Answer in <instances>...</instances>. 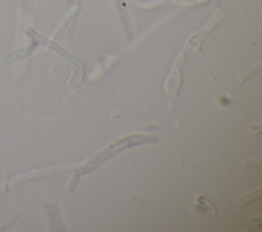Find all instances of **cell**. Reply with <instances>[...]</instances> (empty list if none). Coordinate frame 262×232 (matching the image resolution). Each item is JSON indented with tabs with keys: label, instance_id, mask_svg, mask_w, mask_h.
I'll list each match as a JSON object with an SVG mask.
<instances>
[{
	"label": "cell",
	"instance_id": "obj_1",
	"mask_svg": "<svg viewBox=\"0 0 262 232\" xmlns=\"http://www.w3.org/2000/svg\"><path fill=\"white\" fill-rule=\"evenodd\" d=\"M152 140H155V138H148L145 136H130V137H126L124 139L117 140L115 143L111 144L107 148H105L103 151H101L98 155L94 156L86 165H84L83 168H81V172L86 173V172L91 171L93 168H95L100 163L105 160V158L117 153L121 149H124L128 146H132V145H135L138 143H143V142L152 141Z\"/></svg>",
	"mask_w": 262,
	"mask_h": 232
},
{
	"label": "cell",
	"instance_id": "obj_2",
	"mask_svg": "<svg viewBox=\"0 0 262 232\" xmlns=\"http://www.w3.org/2000/svg\"><path fill=\"white\" fill-rule=\"evenodd\" d=\"M194 210L196 212H202V213H211L216 216L217 210L216 207L203 195L201 194H194Z\"/></svg>",
	"mask_w": 262,
	"mask_h": 232
}]
</instances>
